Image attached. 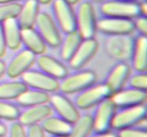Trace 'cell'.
Here are the masks:
<instances>
[{
  "instance_id": "15",
  "label": "cell",
  "mask_w": 147,
  "mask_h": 137,
  "mask_svg": "<svg viewBox=\"0 0 147 137\" xmlns=\"http://www.w3.org/2000/svg\"><path fill=\"white\" fill-rule=\"evenodd\" d=\"M116 108L133 107L146 104V91L134 89L131 87L123 88L110 96Z\"/></svg>"
},
{
  "instance_id": "45",
  "label": "cell",
  "mask_w": 147,
  "mask_h": 137,
  "mask_svg": "<svg viewBox=\"0 0 147 137\" xmlns=\"http://www.w3.org/2000/svg\"><path fill=\"white\" fill-rule=\"evenodd\" d=\"M126 1H134V2H139L140 0H126Z\"/></svg>"
},
{
  "instance_id": "39",
  "label": "cell",
  "mask_w": 147,
  "mask_h": 137,
  "mask_svg": "<svg viewBox=\"0 0 147 137\" xmlns=\"http://www.w3.org/2000/svg\"><path fill=\"white\" fill-rule=\"evenodd\" d=\"M6 74V63L2 58H0V79Z\"/></svg>"
},
{
  "instance_id": "8",
  "label": "cell",
  "mask_w": 147,
  "mask_h": 137,
  "mask_svg": "<svg viewBox=\"0 0 147 137\" xmlns=\"http://www.w3.org/2000/svg\"><path fill=\"white\" fill-rule=\"evenodd\" d=\"M49 104L53 113L70 124L75 122L80 116L79 110L73 101L67 97V95L59 91L50 94Z\"/></svg>"
},
{
  "instance_id": "35",
  "label": "cell",
  "mask_w": 147,
  "mask_h": 137,
  "mask_svg": "<svg viewBox=\"0 0 147 137\" xmlns=\"http://www.w3.org/2000/svg\"><path fill=\"white\" fill-rule=\"evenodd\" d=\"M7 44H6V40L4 37L3 30V26L2 23H0V58H3L6 53H7Z\"/></svg>"
},
{
  "instance_id": "27",
  "label": "cell",
  "mask_w": 147,
  "mask_h": 137,
  "mask_svg": "<svg viewBox=\"0 0 147 137\" xmlns=\"http://www.w3.org/2000/svg\"><path fill=\"white\" fill-rule=\"evenodd\" d=\"M94 131L92 114L85 113L79 116L78 120L72 124L71 131L68 137H87Z\"/></svg>"
},
{
  "instance_id": "19",
  "label": "cell",
  "mask_w": 147,
  "mask_h": 137,
  "mask_svg": "<svg viewBox=\"0 0 147 137\" xmlns=\"http://www.w3.org/2000/svg\"><path fill=\"white\" fill-rule=\"evenodd\" d=\"M47 135L69 136L72 124L52 113L39 124Z\"/></svg>"
},
{
  "instance_id": "11",
  "label": "cell",
  "mask_w": 147,
  "mask_h": 137,
  "mask_svg": "<svg viewBox=\"0 0 147 137\" xmlns=\"http://www.w3.org/2000/svg\"><path fill=\"white\" fill-rule=\"evenodd\" d=\"M28 88L53 93L59 90V81L41 70L30 69L20 78Z\"/></svg>"
},
{
  "instance_id": "22",
  "label": "cell",
  "mask_w": 147,
  "mask_h": 137,
  "mask_svg": "<svg viewBox=\"0 0 147 137\" xmlns=\"http://www.w3.org/2000/svg\"><path fill=\"white\" fill-rule=\"evenodd\" d=\"M132 67L137 72L147 71V36L139 35L134 38L131 57Z\"/></svg>"
},
{
  "instance_id": "23",
  "label": "cell",
  "mask_w": 147,
  "mask_h": 137,
  "mask_svg": "<svg viewBox=\"0 0 147 137\" xmlns=\"http://www.w3.org/2000/svg\"><path fill=\"white\" fill-rule=\"evenodd\" d=\"M40 4L38 0H25L18 14V23L22 29L33 28L39 14Z\"/></svg>"
},
{
  "instance_id": "24",
  "label": "cell",
  "mask_w": 147,
  "mask_h": 137,
  "mask_svg": "<svg viewBox=\"0 0 147 137\" xmlns=\"http://www.w3.org/2000/svg\"><path fill=\"white\" fill-rule=\"evenodd\" d=\"M50 100V93L38 89L28 88L15 100L16 104L21 108L47 104Z\"/></svg>"
},
{
  "instance_id": "38",
  "label": "cell",
  "mask_w": 147,
  "mask_h": 137,
  "mask_svg": "<svg viewBox=\"0 0 147 137\" xmlns=\"http://www.w3.org/2000/svg\"><path fill=\"white\" fill-rule=\"evenodd\" d=\"M8 127L3 124L0 122V137H6L7 135Z\"/></svg>"
},
{
  "instance_id": "6",
  "label": "cell",
  "mask_w": 147,
  "mask_h": 137,
  "mask_svg": "<svg viewBox=\"0 0 147 137\" xmlns=\"http://www.w3.org/2000/svg\"><path fill=\"white\" fill-rule=\"evenodd\" d=\"M34 26L47 46L52 48L59 47L62 41L60 30L51 15L47 12H39Z\"/></svg>"
},
{
  "instance_id": "40",
  "label": "cell",
  "mask_w": 147,
  "mask_h": 137,
  "mask_svg": "<svg viewBox=\"0 0 147 137\" xmlns=\"http://www.w3.org/2000/svg\"><path fill=\"white\" fill-rule=\"evenodd\" d=\"M22 0H0V3H19Z\"/></svg>"
},
{
  "instance_id": "25",
  "label": "cell",
  "mask_w": 147,
  "mask_h": 137,
  "mask_svg": "<svg viewBox=\"0 0 147 137\" xmlns=\"http://www.w3.org/2000/svg\"><path fill=\"white\" fill-rule=\"evenodd\" d=\"M27 89L28 87L21 79L0 82V100H15Z\"/></svg>"
},
{
  "instance_id": "26",
  "label": "cell",
  "mask_w": 147,
  "mask_h": 137,
  "mask_svg": "<svg viewBox=\"0 0 147 137\" xmlns=\"http://www.w3.org/2000/svg\"><path fill=\"white\" fill-rule=\"evenodd\" d=\"M66 36L62 38L60 43V56L61 58L68 62L70 58L73 57L74 53L77 50L78 47L82 41V37L77 30H74L70 33H65Z\"/></svg>"
},
{
  "instance_id": "4",
  "label": "cell",
  "mask_w": 147,
  "mask_h": 137,
  "mask_svg": "<svg viewBox=\"0 0 147 137\" xmlns=\"http://www.w3.org/2000/svg\"><path fill=\"white\" fill-rule=\"evenodd\" d=\"M76 30L85 38L94 37L97 32V19L93 4L89 1H84L78 4L75 11Z\"/></svg>"
},
{
  "instance_id": "21",
  "label": "cell",
  "mask_w": 147,
  "mask_h": 137,
  "mask_svg": "<svg viewBox=\"0 0 147 137\" xmlns=\"http://www.w3.org/2000/svg\"><path fill=\"white\" fill-rule=\"evenodd\" d=\"M22 45L36 56L47 51V45L34 27L22 29Z\"/></svg>"
},
{
  "instance_id": "36",
  "label": "cell",
  "mask_w": 147,
  "mask_h": 137,
  "mask_svg": "<svg viewBox=\"0 0 147 137\" xmlns=\"http://www.w3.org/2000/svg\"><path fill=\"white\" fill-rule=\"evenodd\" d=\"M87 137H118L116 132L112 131H109L107 132H93Z\"/></svg>"
},
{
  "instance_id": "34",
  "label": "cell",
  "mask_w": 147,
  "mask_h": 137,
  "mask_svg": "<svg viewBox=\"0 0 147 137\" xmlns=\"http://www.w3.org/2000/svg\"><path fill=\"white\" fill-rule=\"evenodd\" d=\"M26 128V137H47V134L39 124H32Z\"/></svg>"
},
{
  "instance_id": "17",
  "label": "cell",
  "mask_w": 147,
  "mask_h": 137,
  "mask_svg": "<svg viewBox=\"0 0 147 137\" xmlns=\"http://www.w3.org/2000/svg\"><path fill=\"white\" fill-rule=\"evenodd\" d=\"M35 64L39 70L59 81L68 74L66 65L59 59L47 53L37 56Z\"/></svg>"
},
{
  "instance_id": "16",
  "label": "cell",
  "mask_w": 147,
  "mask_h": 137,
  "mask_svg": "<svg viewBox=\"0 0 147 137\" xmlns=\"http://www.w3.org/2000/svg\"><path fill=\"white\" fill-rule=\"evenodd\" d=\"M130 74L131 70L129 64L125 61H118L111 69L104 83L114 94L125 87Z\"/></svg>"
},
{
  "instance_id": "44",
  "label": "cell",
  "mask_w": 147,
  "mask_h": 137,
  "mask_svg": "<svg viewBox=\"0 0 147 137\" xmlns=\"http://www.w3.org/2000/svg\"><path fill=\"white\" fill-rule=\"evenodd\" d=\"M93 2H94V3H102V1H104V0H92Z\"/></svg>"
},
{
  "instance_id": "43",
  "label": "cell",
  "mask_w": 147,
  "mask_h": 137,
  "mask_svg": "<svg viewBox=\"0 0 147 137\" xmlns=\"http://www.w3.org/2000/svg\"><path fill=\"white\" fill-rule=\"evenodd\" d=\"M47 137H68V136H51V135H48V136Z\"/></svg>"
},
{
  "instance_id": "10",
  "label": "cell",
  "mask_w": 147,
  "mask_h": 137,
  "mask_svg": "<svg viewBox=\"0 0 147 137\" xmlns=\"http://www.w3.org/2000/svg\"><path fill=\"white\" fill-rule=\"evenodd\" d=\"M37 56L26 48L16 51L8 65H6V74L11 79H18L30 70L36 61Z\"/></svg>"
},
{
  "instance_id": "3",
  "label": "cell",
  "mask_w": 147,
  "mask_h": 137,
  "mask_svg": "<svg viewBox=\"0 0 147 137\" xmlns=\"http://www.w3.org/2000/svg\"><path fill=\"white\" fill-rule=\"evenodd\" d=\"M113 95L105 83H94L77 93L74 103L78 110H88L96 107L102 101Z\"/></svg>"
},
{
  "instance_id": "32",
  "label": "cell",
  "mask_w": 147,
  "mask_h": 137,
  "mask_svg": "<svg viewBox=\"0 0 147 137\" xmlns=\"http://www.w3.org/2000/svg\"><path fill=\"white\" fill-rule=\"evenodd\" d=\"M8 137H26V128L18 120L11 122L8 128Z\"/></svg>"
},
{
  "instance_id": "9",
  "label": "cell",
  "mask_w": 147,
  "mask_h": 137,
  "mask_svg": "<svg viewBox=\"0 0 147 137\" xmlns=\"http://www.w3.org/2000/svg\"><path fill=\"white\" fill-rule=\"evenodd\" d=\"M52 11L55 22L60 30L67 33L76 30L75 11L66 0H53Z\"/></svg>"
},
{
  "instance_id": "1",
  "label": "cell",
  "mask_w": 147,
  "mask_h": 137,
  "mask_svg": "<svg viewBox=\"0 0 147 137\" xmlns=\"http://www.w3.org/2000/svg\"><path fill=\"white\" fill-rule=\"evenodd\" d=\"M74 71L59 81V92L66 95L77 94L97 81V75L94 71L82 69Z\"/></svg>"
},
{
  "instance_id": "33",
  "label": "cell",
  "mask_w": 147,
  "mask_h": 137,
  "mask_svg": "<svg viewBox=\"0 0 147 137\" xmlns=\"http://www.w3.org/2000/svg\"><path fill=\"white\" fill-rule=\"evenodd\" d=\"M134 29L137 30L139 35L147 36V16L140 15L134 19Z\"/></svg>"
},
{
  "instance_id": "18",
  "label": "cell",
  "mask_w": 147,
  "mask_h": 137,
  "mask_svg": "<svg viewBox=\"0 0 147 137\" xmlns=\"http://www.w3.org/2000/svg\"><path fill=\"white\" fill-rule=\"evenodd\" d=\"M53 111L49 103L24 108L21 109L18 121L24 127H27L32 124H40L45 118L51 115Z\"/></svg>"
},
{
  "instance_id": "12",
  "label": "cell",
  "mask_w": 147,
  "mask_h": 137,
  "mask_svg": "<svg viewBox=\"0 0 147 137\" xmlns=\"http://www.w3.org/2000/svg\"><path fill=\"white\" fill-rule=\"evenodd\" d=\"M97 30L111 35H126L135 31L134 19L103 16L97 20Z\"/></svg>"
},
{
  "instance_id": "37",
  "label": "cell",
  "mask_w": 147,
  "mask_h": 137,
  "mask_svg": "<svg viewBox=\"0 0 147 137\" xmlns=\"http://www.w3.org/2000/svg\"><path fill=\"white\" fill-rule=\"evenodd\" d=\"M139 8L141 15L147 16V3L146 1L139 2Z\"/></svg>"
},
{
  "instance_id": "29",
  "label": "cell",
  "mask_w": 147,
  "mask_h": 137,
  "mask_svg": "<svg viewBox=\"0 0 147 137\" xmlns=\"http://www.w3.org/2000/svg\"><path fill=\"white\" fill-rule=\"evenodd\" d=\"M20 3H0V23L11 19H17L21 10Z\"/></svg>"
},
{
  "instance_id": "7",
  "label": "cell",
  "mask_w": 147,
  "mask_h": 137,
  "mask_svg": "<svg viewBox=\"0 0 147 137\" xmlns=\"http://www.w3.org/2000/svg\"><path fill=\"white\" fill-rule=\"evenodd\" d=\"M134 45V38L131 34L111 35L107 39V50L110 57L118 61L127 62L131 59Z\"/></svg>"
},
{
  "instance_id": "14",
  "label": "cell",
  "mask_w": 147,
  "mask_h": 137,
  "mask_svg": "<svg viewBox=\"0 0 147 137\" xmlns=\"http://www.w3.org/2000/svg\"><path fill=\"white\" fill-rule=\"evenodd\" d=\"M98 49V42L94 37L82 39L73 57L68 61L74 70L82 69L95 56Z\"/></svg>"
},
{
  "instance_id": "20",
  "label": "cell",
  "mask_w": 147,
  "mask_h": 137,
  "mask_svg": "<svg viewBox=\"0 0 147 137\" xmlns=\"http://www.w3.org/2000/svg\"><path fill=\"white\" fill-rule=\"evenodd\" d=\"M7 47L17 51L22 46V27L17 19H11L2 23Z\"/></svg>"
},
{
  "instance_id": "30",
  "label": "cell",
  "mask_w": 147,
  "mask_h": 137,
  "mask_svg": "<svg viewBox=\"0 0 147 137\" xmlns=\"http://www.w3.org/2000/svg\"><path fill=\"white\" fill-rule=\"evenodd\" d=\"M129 87L134 89L146 91L147 89V73L146 72H137L130 74L127 82Z\"/></svg>"
},
{
  "instance_id": "31",
  "label": "cell",
  "mask_w": 147,
  "mask_h": 137,
  "mask_svg": "<svg viewBox=\"0 0 147 137\" xmlns=\"http://www.w3.org/2000/svg\"><path fill=\"white\" fill-rule=\"evenodd\" d=\"M115 132L118 137H147V131L146 127L143 128L140 127L139 125L118 130Z\"/></svg>"
},
{
  "instance_id": "28",
  "label": "cell",
  "mask_w": 147,
  "mask_h": 137,
  "mask_svg": "<svg viewBox=\"0 0 147 137\" xmlns=\"http://www.w3.org/2000/svg\"><path fill=\"white\" fill-rule=\"evenodd\" d=\"M21 108L11 100H0V120L10 122L18 120Z\"/></svg>"
},
{
  "instance_id": "13",
  "label": "cell",
  "mask_w": 147,
  "mask_h": 137,
  "mask_svg": "<svg viewBox=\"0 0 147 137\" xmlns=\"http://www.w3.org/2000/svg\"><path fill=\"white\" fill-rule=\"evenodd\" d=\"M94 109L93 116V127L94 132H107L111 131V125L116 107L110 98L102 101Z\"/></svg>"
},
{
  "instance_id": "5",
  "label": "cell",
  "mask_w": 147,
  "mask_h": 137,
  "mask_svg": "<svg viewBox=\"0 0 147 137\" xmlns=\"http://www.w3.org/2000/svg\"><path fill=\"white\" fill-rule=\"evenodd\" d=\"M100 11L103 16L134 19L141 15L139 2L126 0L102 1Z\"/></svg>"
},
{
  "instance_id": "42",
  "label": "cell",
  "mask_w": 147,
  "mask_h": 137,
  "mask_svg": "<svg viewBox=\"0 0 147 137\" xmlns=\"http://www.w3.org/2000/svg\"><path fill=\"white\" fill-rule=\"evenodd\" d=\"M70 5H75V4L79 3V2H81V0H66Z\"/></svg>"
},
{
  "instance_id": "41",
  "label": "cell",
  "mask_w": 147,
  "mask_h": 137,
  "mask_svg": "<svg viewBox=\"0 0 147 137\" xmlns=\"http://www.w3.org/2000/svg\"><path fill=\"white\" fill-rule=\"evenodd\" d=\"M38 2L42 5H47V4L51 3L53 0H38Z\"/></svg>"
},
{
  "instance_id": "2",
  "label": "cell",
  "mask_w": 147,
  "mask_h": 137,
  "mask_svg": "<svg viewBox=\"0 0 147 137\" xmlns=\"http://www.w3.org/2000/svg\"><path fill=\"white\" fill-rule=\"evenodd\" d=\"M147 108L146 104L117 108L114 113L111 128L114 131L140 125L146 122Z\"/></svg>"
}]
</instances>
